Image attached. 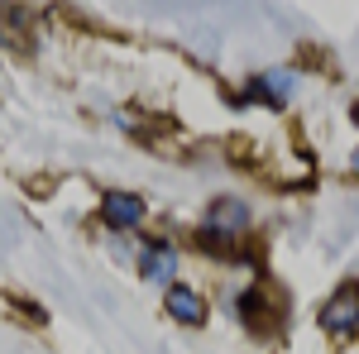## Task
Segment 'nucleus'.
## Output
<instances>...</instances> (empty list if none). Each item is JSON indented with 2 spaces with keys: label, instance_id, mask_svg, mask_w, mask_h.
Masks as SVG:
<instances>
[{
  "label": "nucleus",
  "instance_id": "obj_1",
  "mask_svg": "<svg viewBox=\"0 0 359 354\" xmlns=\"http://www.w3.org/2000/svg\"><path fill=\"white\" fill-rule=\"evenodd\" d=\"M321 326L331 330V335H355L359 330V282L335 287V297L321 306Z\"/></svg>",
  "mask_w": 359,
  "mask_h": 354
},
{
  "label": "nucleus",
  "instance_id": "obj_4",
  "mask_svg": "<svg viewBox=\"0 0 359 354\" xmlns=\"http://www.w3.org/2000/svg\"><path fill=\"white\" fill-rule=\"evenodd\" d=\"M139 273H144L149 282H168V278L177 273V249L172 245H149L139 254Z\"/></svg>",
  "mask_w": 359,
  "mask_h": 354
},
{
  "label": "nucleus",
  "instance_id": "obj_6",
  "mask_svg": "<svg viewBox=\"0 0 359 354\" xmlns=\"http://www.w3.org/2000/svg\"><path fill=\"white\" fill-rule=\"evenodd\" d=\"M206 220H211V225H221V230H235V225H245V220H249V211L240 206V201H216Z\"/></svg>",
  "mask_w": 359,
  "mask_h": 354
},
{
  "label": "nucleus",
  "instance_id": "obj_5",
  "mask_svg": "<svg viewBox=\"0 0 359 354\" xmlns=\"http://www.w3.org/2000/svg\"><path fill=\"white\" fill-rule=\"evenodd\" d=\"M254 101H269V106H283L287 96H292V72H264V77H254Z\"/></svg>",
  "mask_w": 359,
  "mask_h": 354
},
{
  "label": "nucleus",
  "instance_id": "obj_3",
  "mask_svg": "<svg viewBox=\"0 0 359 354\" xmlns=\"http://www.w3.org/2000/svg\"><path fill=\"white\" fill-rule=\"evenodd\" d=\"M168 316L182 321V326H201V321H206V301L196 297L192 287L172 282V287H168Z\"/></svg>",
  "mask_w": 359,
  "mask_h": 354
},
{
  "label": "nucleus",
  "instance_id": "obj_2",
  "mask_svg": "<svg viewBox=\"0 0 359 354\" xmlns=\"http://www.w3.org/2000/svg\"><path fill=\"white\" fill-rule=\"evenodd\" d=\"M101 211H106V220L115 230H130V225L144 220V196H135V191H106Z\"/></svg>",
  "mask_w": 359,
  "mask_h": 354
},
{
  "label": "nucleus",
  "instance_id": "obj_7",
  "mask_svg": "<svg viewBox=\"0 0 359 354\" xmlns=\"http://www.w3.org/2000/svg\"><path fill=\"white\" fill-rule=\"evenodd\" d=\"M355 168H359V149H355Z\"/></svg>",
  "mask_w": 359,
  "mask_h": 354
}]
</instances>
